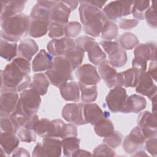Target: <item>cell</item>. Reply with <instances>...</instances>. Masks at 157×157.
<instances>
[{
  "label": "cell",
  "instance_id": "10",
  "mask_svg": "<svg viewBox=\"0 0 157 157\" xmlns=\"http://www.w3.org/2000/svg\"><path fill=\"white\" fill-rule=\"evenodd\" d=\"M98 71L107 86L113 88L123 86V78L120 72H117L115 67L107 59L104 60L98 65Z\"/></svg>",
  "mask_w": 157,
  "mask_h": 157
},
{
  "label": "cell",
  "instance_id": "14",
  "mask_svg": "<svg viewBox=\"0 0 157 157\" xmlns=\"http://www.w3.org/2000/svg\"><path fill=\"white\" fill-rule=\"evenodd\" d=\"M75 74L78 82L84 85H97L101 81V77L97 69L90 64H84L79 66Z\"/></svg>",
  "mask_w": 157,
  "mask_h": 157
},
{
  "label": "cell",
  "instance_id": "53",
  "mask_svg": "<svg viewBox=\"0 0 157 157\" xmlns=\"http://www.w3.org/2000/svg\"><path fill=\"white\" fill-rule=\"evenodd\" d=\"M12 156H25V157H29L30 155L28 153V151L22 147H17L14 151L13 152Z\"/></svg>",
  "mask_w": 157,
  "mask_h": 157
},
{
  "label": "cell",
  "instance_id": "2",
  "mask_svg": "<svg viewBox=\"0 0 157 157\" xmlns=\"http://www.w3.org/2000/svg\"><path fill=\"white\" fill-rule=\"evenodd\" d=\"M79 2L78 11L83 31L92 37H99L104 23L107 20L105 16L101 9L91 5L88 1Z\"/></svg>",
  "mask_w": 157,
  "mask_h": 157
},
{
  "label": "cell",
  "instance_id": "32",
  "mask_svg": "<svg viewBox=\"0 0 157 157\" xmlns=\"http://www.w3.org/2000/svg\"><path fill=\"white\" fill-rule=\"evenodd\" d=\"M117 42L121 48L131 50L139 44L138 37L131 32L124 33L120 36Z\"/></svg>",
  "mask_w": 157,
  "mask_h": 157
},
{
  "label": "cell",
  "instance_id": "26",
  "mask_svg": "<svg viewBox=\"0 0 157 157\" xmlns=\"http://www.w3.org/2000/svg\"><path fill=\"white\" fill-rule=\"evenodd\" d=\"M39 47L36 41L31 38L21 40L18 46L19 57L23 58L30 61L34 55L38 52Z\"/></svg>",
  "mask_w": 157,
  "mask_h": 157
},
{
  "label": "cell",
  "instance_id": "21",
  "mask_svg": "<svg viewBox=\"0 0 157 157\" xmlns=\"http://www.w3.org/2000/svg\"><path fill=\"white\" fill-rule=\"evenodd\" d=\"M53 61L52 55L44 49L40 50L33 60V71L34 72L47 71L52 67Z\"/></svg>",
  "mask_w": 157,
  "mask_h": 157
},
{
  "label": "cell",
  "instance_id": "52",
  "mask_svg": "<svg viewBox=\"0 0 157 157\" xmlns=\"http://www.w3.org/2000/svg\"><path fill=\"white\" fill-rule=\"evenodd\" d=\"M32 156H33V157L45 156L42 145V143L39 142L36 145V146L34 147L33 151Z\"/></svg>",
  "mask_w": 157,
  "mask_h": 157
},
{
  "label": "cell",
  "instance_id": "22",
  "mask_svg": "<svg viewBox=\"0 0 157 157\" xmlns=\"http://www.w3.org/2000/svg\"><path fill=\"white\" fill-rule=\"evenodd\" d=\"M26 1H1L0 19L21 13L25 8Z\"/></svg>",
  "mask_w": 157,
  "mask_h": 157
},
{
  "label": "cell",
  "instance_id": "55",
  "mask_svg": "<svg viewBox=\"0 0 157 157\" xmlns=\"http://www.w3.org/2000/svg\"><path fill=\"white\" fill-rule=\"evenodd\" d=\"M92 156V154L90 153V152L82 149L77 150L72 155V157H79V156Z\"/></svg>",
  "mask_w": 157,
  "mask_h": 157
},
{
  "label": "cell",
  "instance_id": "17",
  "mask_svg": "<svg viewBox=\"0 0 157 157\" xmlns=\"http://www.w3.org/2000/svg\"><path fill=\"white\" fill-rule=\"evenodd\" d=\"M83 115L86 124L95 125L101 121L108 118L110 113L107 111H103L95 103H84Z\"/></svg>",
  "mask_w": 157,
  "mask_h": 157
},
{
  "label": "cell",
  "instance_id": "29",
  "mask_svg": "<svg viewBox=\"0 0 157 157\" xmlns=\"http://www.w3.org/2000/svg\"><path fill=\"white\" fill-rule=\"evenodd\" d=\"M50 83L45 74L37 73L33 75L29 88L38 93L40 96H44L47 93Z\"/></svg>",
  "mask_w": 157,
  "mask_h": 157
},
{
  "label": "cell",
  "instance_id": "5",
  "mask_svg": "<svg viewBox=\"0 0 157 157\" xmlns=\"http://www.w3.org/2000/svg\"><path fill=\"white\" fill-rule=\"evenodd\" d=\"M49 13V9L39 6L37 3L33 6L29 15V36L38 38L47 33L50 24Z\"/></svg>",
  "mask_w": 157,
  "mask_h": 157
},
{
  "label": "cell",
  "instance_id": "50",
  "mask_svg": "<svg viewBox=\"0 0 157 157\" xmlns=\"http://www.w3.org/2000/svg\"><path fill=\"white\" fill-rule=\"evenodd\" d=\"M145 142V150L153 156L156 157L157 155V139L156 137L147 139Z\"/></svg>",
  "mask_w": 157,
  "mask_h": 157
},
{
  "label": "cell",
  "instance_id": "47",
  "mask_svg": "<svg viewBox=\"0 0 157 157\" xmlns=\"http://www.w3.org/2000/svg\"><path fill=\"white\" fill-rule=\"evenodd\" d=\"M99 45L102 47L105 52L109 55L113 52L114 51L120 48L118 42L116 41H109V40H101L99 42Z\"/></svg>",
  "mask_w": 157,
  "mask_h": 157
},
{
  "label": "cell",
  "instance_id": "45",
  "mask_svg": "<svg viewBox=\"0 0 157 157\" xmlns=\"http://www.w3.org/2000/svg\"><path fill=\"white\" fill-rule=\"evenodd\" d=\"M145 19L146 20V22L147 25L152 28H156L157 27V21H156V16L155 13V2H152V5L148 7L147 11L145 13Z\"/></svg>",
  "mask_w": 157,
  "mask_h": 157
},
{
  "label": "cell",
  "instance_id": "24",
  "mask_svg": "<svg viewBox=\"0 0 157 157\" xmlns=\"http://www.w3.org/2000/svg\"><path fill=\"white\" fill-rule=\"evenodd\" d=\"M146 106L145 98L141 95L134 94L128 97L122 113H138L145 109Z\"/></svg>",
  "mask_w": 157,
  "mask_h": 157
},
{
  "label": "cell",
  "instance_id": "44",
  "mask_svg": "<svg viewBox=\"0 0 157 157\" xmlns=\"http://www.w3.org/2000/svg\"><path fill=\"white\" fill-rule=\"evenodd\" d=\"M48 37L54 39H59L64 36V26L57 23H50L48 28Z\"/></svg>",
  "mask_w": 157,
  "mask_h": 157
},
{
  "label": "cell",
  "instance_id": "9",
  "mask_svg": "<svg viewBox=\"0 0 157 157\" xmlns=\"http://www.w3.org/2000/svg\"><path fill=\"white\" fill-rule=\"evenodd\" d=\"M133 1H113L108 3L102 10L107 20L115 21L132 12Z\"/></svg>",
  "mask_w": 157,
  "mask_h": 157
},
{
  "label": "cell",
  "instance_id": "23",
  "mask_svg": "<svg viewBox=\"0 0 157 157\" xmlns=\"http://www.w3.org/2000/svg\"><path fill=\"white\" fill-rule=\"evenodd\" d=\"M33 130L42 137H56V126L53 120L50 121L47 118L39 119L34 123Z\"/></svg>",
  "mask_w": 157,
  "mask_h": 157
},
{
  "label": "cell",
  "instance_id": "4",
  "mask_svg": "<svg viewBox=\"0 0 157 157\" xmlns=\"http://www.w3.org/2000/svg\"><path fill=\"white\" fill-rule=\"evenodd\" d=\"M71 64L63 56H55L52 67L45 73L50 83L59 88L73 79Z\"/></svg>",
  "mask_w": 157,
  "mask_h": 157
},
{
  "label": "cell",
  "instance_id": "15",
  "mask_svg": "<svg viewBox=\"0 0 157 157\" xmlns=\"http://www.w3.org/2000/svg\"><path fill=\"white\" fill-rule=\"evenodd\" d=\"M146 141L140 128L137 126L134 128L123 141V148L129 155L139 150Z\"/></svg>",
  "mask_w": 157,
  "mask_h": 157
},
{
  "label": "cell",
  "instance_id": "19",
  "mask_svg": "<svg viewBox=\"0 0 157 157\" xmlns=\"http://www.w3.org/2000/svg\"><path fill=\"white\" fill-rule=\"evenodd\" d=\"M71 12V10L63 1H57L55 5L50 10V23H53L65 26L69 22Z\"/></svg>",
  "mask_w": 157,
  "mask_h": 157
},
{
  "label": "cell",
  "instance_id": "39",
  "mask_svg": "<svg viewBox=\"0 0 157 157\" xmlns=\"http://www.w3.org/2000/svg\"><path fill=\"white\" fill-rule=\"evenodd\" d=\"M149 1H133L132 12L136 20H144L145 13L150 7Z\"/></svg>",
  "mask_w": 157,
  "mask_h": 157
},
{
  "label": "cell",
  "instance_id": "27",
  "mask_svg": "<svg viewBox=\"0 0 157 157\" xmlns=\"http://www.w3.org/2000/svg\"><path fill=\"white\" fill-rule=\"evenodd\" d=\"M62 98L66 101L78 102L80 100V89L75 81L67 82L59 88Z\"/></svg>",
  "mask_w": 157,
  "mask_h": 157
},
{
  "label": "cell",
  "instance_id": "43",
  "mask_svg": "<svg viewBox=\"0 0 157 157\" xmlns=\"http://www.w3.org/2000/svg\"><path fill=\"white\" fill-rule=\"evenodd\" d=\"M17 136L20 139V141L26 143H31L36 142V134L31 129L26 128H21L17 132Z\"/></svg>",
  "mask_w": 157,
  "mask_h": 157
},
{
  "label": "cell",
  "instance_id": "56",
  "mask_svg": "<svg viewBox=\"0 0 157 157\" xmlns=\"http://www.w3.org/2000/svg\"><path fill=\"white\" fill-rule=\"evenodd\" d=\"M63 2L70 8L71 11H73L76 9L78 5V1H63Z\"/></svg>",
  "mask_w": 157,
  "mask_h": 157
},
{
  "label": "cell",
  "instance_id": "34",
  "mask_svg": "<svg viewBox=\"0 0 157 157\" xmlns=\"http://www.w3.org/2000/svg\"><path fill=\"white\" fill-rule=\"evenodd\" d=\"M62 149L64 156H72L79 149L80 139L76 137H67L61 139Z\"/></svg>",
  "mask_w": 157,
  "mask_h": 157
},
{
  "label": "cell",
  "instance_id": "33",
  "mask_svg": "<svg viewBox=\"0 0 157 157\" xmlns=\"http://www.w3.org/2000/svg\"><path fill=\"white\" fill-rule=\"evenodd\" d=\"M81 91V100L84 103H91L95 101L98 97L97 85L86 86L78 82Z\"/></svg>",
  "mask_w": 157,
  "mask_h": 157
},
{
  "label": "cell",
  "instance_id": "37",
  "mask_svg": "<svg viewBox=\"0 0 157 157\" xmlns=\"http://www.w3.org/2000/svg\"><path fill=\"white\" fill-rule=\"evenodd\" d=\"M94 130L98 136L106 137L114 131V126L111 120L106 118L94 125Z\"/></svg>",
  "mask_w": 157,
  "mask_h": 157
},
{
  "label": "cell",
  "instance_id": "48",
  "mask_svg": "<svg viewBox=\"0 0 157 157\" xmlns=\"http://www.w3.org/2000/svg\"><path fill=\"white\" fill-rule=\"evenodd\" d=\"M77 137V129L74 124L69 123H66L64 130L63 131L61 139L67 137Z\"/></svg>",
  "mask_w": 157,
  "mask_h": 157
},
{
  "label": "cell",
  "instance_id": "41",
  "mask_svg": "<svg viewBox=\"0 0 157 157\" xmlns=\"http://www.w3.org/2000/svg\"><path fill=\"white\" fill-rule=\"evenodd\" d=\"M1 132L17 134L18 130L13 123L10 116H1Z\"/></svg>",
  "mask_w": 157,
  "mask_h": 157
},
{
  "label": "cell",
  "instance_id": "25",
  "mask_svg": "<svg viewBox=\"0 0 157 157\" xmlns=\"http://www.w3.org/2000/svg\"><path fill=\"white\" fill-rule=\"evenodd\" d=\"M42 145L45 156H59L61 155L62 141L59 138L44 137Z\"/></svg>",
  "mask_w": 157,
  "mask_h": 157
},
{
  "label": "cell",
  "instance_id": "38",
  "mask_svg": "<svg viewBox=\"0 0 157 157\" xmlns=\"http://www.w3.org/2000/svg\"><path fill=\"white\" fill-rule=\"evenodd\" d=\"M108 56L109 61L115 67H121L124 66L128 60L126 51L121 48L114 51Z\"/></svg>",
  "mask_w": 157,
  "mask_h": 157
},
{
  "label": "cell",
  "instance_id": "46",
  "mask_svg": "<svg viewBox=\"0 0 157 157\" xmlns=\"http://www.w3.org/2000/svg\"><path fill=\"white\" fill-rule=\"evenodd\" d=\"M115 151L106 144H102L97 146L93 151L92 156H115Z\"/></svg>",
  "mask_w": 157,
  "mask_h": 157
},
{
  "label": "cell",
  "instance_id": "13",
  "mask_svg": "<svg viewBox=\"0 0 157 157\" xmlns=\"http://www.w3.org/2000/svg\"><path fill=\"white\" fill-rule=\"evenodd\" d=\"M84 103H69L66 104L62 109V117L68 123L75 125L85 124L83 115Z\"/></svg>",
  "mask_w": 157,
  "mask_h": 157
},
{
  "label": "cell",
  "instance_id": "30",
  "mask_svg": "<svg viewBox=\"0 0 157 157\" xmlns=\"http://www.w3.org/2000/svg\"><path fill=\"white\" fill-rule=\"evenodd\" d=\"M18 53V46L16 42H11L1 37L0 55L7 61L15 59Z\"/></svg>",
  "mask_w": 157,
  "mask_h": 157
},
{
  "label": "cell",
  "instance_id": "54",
  "mask_svg": "<svg viewBox=\"0 0 157 157\" xmlns=\"http://www.w3.org/2000/svg\"><path fill=\"white\" fill-rule=\"evenodd\" d=\"M57 2V1H38L37 3L46 9L50 10Z\"/></svg>",
  "mask_w": 157,
  "mask_h": 157
},
{
  "label": "cell",
  "instance_id": "3",
  "mask_svg": "<svg viewBox=\"0 0 157 157\" xmlns=\"http://www.w3.org/2000/svg\"><path fill=\"white\" fill-rule=\"evenodd\" d=\"M29 17L20 13L1 19V37L11 42H17L28 33Z\"/></svg>",
  "mask_w": 157,
  "mask_h": 157
},
{
  "label": "cell",
  "instance_id": "40",
  "mask_svg": "<svg viewBox=\"0 0 157 157\" xmlns=\"http://www.w3.org/2000/svg\"><path fill=\"white\" fill-rule=\"evenodd\" d=\"M82 29V25L75 21L68 22L64 26V36L74 38L77 37L80 33Z\"/></svg>",
  "mask_w": 157,
  "mask_h": 157
},
{
  "label": "cell",
  "instance_id": "49",
  "mask_svg": "<svg viewBox=\"0 0 157 157\" xmlns=\"http://www.w3.org/2000/svg\"><path fill=\"white\" fill-rule=\"evenodd\" d=\"M138 24L139 21L137 20L121 18L118 22V26L122 29L127 30L135 28L137 26Z\"/></svg>",
  "mask_w": 157,
  "mask_h": 157
},
{
  "label": "cell",
  "instance_id": "57",
  "mask_svg": "<svg viewBox=\"0 0 157 157\" xmlns=\"http://www.w3.org/2000/svg\"><path fill=\"white\" fill-rule=\"evenodd\" d=\"M88 2L91 5H92L101 10L102 9L103 6L106 3V1H88Z\"/></svg>",
  "mask_w": 157,
  "mask_h": 157
},
{
  "label": "cell",
  "instance_id": "20",
  "mask_svg": "<svg viewBox=\"0 0 157 157\" xmlns=\"http://www.w3.org/2000/svg\"><path fill=\"white\" fill-rule=\"evenodd\" d=\"M156 85L147 71L140 72L139 74L138 82L136 86V91L148 98L156 94Z\"/></svg>",
  "mask_w": 157,
  "mask_h": 157
},
{
  "label": "cell",
  "instance_id": "8",
  "mask_svg": "<svg viewBox=\"0 0 157 157\" xmlns=\"http://www.w3.org/2000/svg\"><path fill=\"white\" fill-rule=\"evenodd\" d=\"M40 103V96L32 89H26L21 92L16 109L31 117L37 114Z\"/></svg>",
  "mask_w": 157,
  "mask_h": 157
},
{
  "label": "cell",
  "instance_id": "51",
  "mask_svg": "<svg viewBox=\"0 0 157 157\" xmlns=\"http://www.w3.org/2000/svg\"><path fill=\"white\" fill-rule=\"evenodd\" d=\"M147 72L152 78V79L155 80V82H156V59L150 61L148 66V71Z\"/></svg>",
  "mask_w": 157,
  "mask_h": 157
},
{
  "label": "cell",
  "instance_id": "1",
  "mask_svg": "<svg viewBox=\"0 0 157 157\" xmlns=\"http://www.w3.org/2000/svg\"><path fill=\"white\" fill-rule=\"evenodd\" d=\"M31 64L27 59L17 57L1 71V92H22L31 82L29 74Z\"/></svg>",
  "mask_w": 157,
  "mask_h": 157
},
{
  "label": "cell",
  "instance_id": "31",
  "mask_svg": "<svg viewBox=\"0 0 157 157\" xmlns=\"http://www.w3.org/2000/svg\"><path fill=\"white\" fill-rule=\"evenodd\" d=\"M84 56V50L76 46L75 48L67 51L63 55V57L67 60L71 64L72 71H74L77 69L81 65Z\"/></svg>",
  "mask_w": 157,
  "mask_h": 157
},
{
  "label": "cell",
  "instance_id": "11",
  "mask_svg": "<svg viewBox=\"0 0 157 157\" xmlns=\"http://www.w3.org/2000/svg\"><path fill=\"white\" fill-rule=\"evenodd\" d=\"M128 97L125 88L123 86H115L112 88L107 94L105 102L112 113H122Z\"/></svg>",
  "mask_w": 157,
  "mask_h": 157
},
{
  "label": "cell",
  "instance_id": "42",
  "mask_svg": "<svg viewBox=\"0 0 157 157\" xmlns=\"http://www.w3.org/2000/svg\"><path fill=\"white\" fill-rule=\"evenodd\" d=\"M122 140L123 135L118 131H113L110 135L104 138L103 142L115 149L120 145Z\"/></svg>",
  "mask_w": 157,
  "mask_h": 157
},
{
  "label": "cell",
  "instance_id": "35",
  "mask_svg": "<svg viewBox=\"0 0 157 157\" xmlns=\"http://www.w3.org/2000/svg\"><path fill=\"white\" fill-rule=\"evenodd\" d=\"M118 34V27L113 21L107 20L103 25L101 36L103 40L111 41L117 38Z\"/></svg>",
  "mask_w": 157,
  "mask_h": 157
},
{
  "label": "cell",
  "instance_id": "16",
  "mask_svg": "<svg viewBox=\"0 0 157 157\" xmlns=\"http://www.w3.org/2000/svg\"><path fill=\"white\" fill-rule=\"evenodd\" d=\"M76 47L75 41L70 37L64 36L59 39L51 40L47 45L48 52L53 56H63L69 50Z\"/></svg>",
  "mask_w": 157,
  "mask_h": 157
},
{
  "label": "cell",
  "instance_id": "6",
  "mask_svg": "<svg viewBox=\"0 0 157 157\" xmlns=\"http://www.w3.org/2000/svg\"><path fill=\"white\" fill-rule=\"evenodd\" d=\"M156 43L153 41L139 44L134 50V57L132 61V67L139 72H145L147 68V62L156 59Z\"/></svg>",
  "mask_w": 157,
  "mask_h": 157
},
{
  "label": "cell",
  "instance_id": "12",
  "mask_svg": "<svg viewBox=\"0 0 157 157\" xmlns=\"http://www.w3.org/2000/svg\"><path fill=\"white\" fill-rule=\"evenodd\" d=\"M137 123L146 140L156 137L157 126L155 113L149 111L141 112L138 116Z\"/></svg>",
  "mask_w": 157,
  "mask_h": 157
},
{
  "label": "cell",
  "instance_id": "36",
  "mask_svg": "<svg viewBox=\"0 0 157 157\" xmlns=\"http://www.w3.org/2000/svg\"><path fill=\"white\" fill-rule=\"evenodd\" d=\"M123 78V86L125 88L136 87L139 78V72L132 67L120 72Z\"/></svg>",
  "mask_w": 157,
  "mask_h": 157
},
{
  "label": "cell",
  "instance_id": "58",
  "mask_svg": "<svg viewBox=\"0 0 157 157\" xmlns=\"http://www.w3.org/2000/svg\"><path fill=\"white\" fill-rule=\"evenodd\" d=\"M132 156H148V155L145 153L144 150L143 149H139L136 151L134 153L131 154Z\"/></svg>",
  "mask_w": 157,
  "mask_h": 157
},
{
  "label": "cell",
  "instance_id": "28",
  "mask_svg": "<svg viewBox=\"0 0 157 157\" xmlns=\"http://www.w3.org/2000/svg\"><path fill=\"white\" fill-rule=\"evenodd\" d=\"M20 139L15 134L1 132L0 145L6 155H10L18 147L20 143Z\"/></svg>",
  "mask_w": 157,
  "mask_h": 157
},
{
  "label": "cell",
  "instance_id": "7",
  "mask_svg": "<svg viewBox=\"0 0 157 157\" xmlns=\"http://www.w3.org/2000/svg\"><path fill=\"white\" fill-rule=\"evenodd\" d=\"M75 41L77 47L87 52L90 61L95 66L99 65L105 59V53L93 37L85 35L76 38Z\"/></svg>",
  "mask_w": 157,
  "mask_h": 157
},
{
  "label": "cell",
  "instance_id": "18",
  "mask_svg": "<svg viewBox=\"0 0 157 157\" xmlns=\"http://www.w3.org/2000/svg\"><path fill=\"white\" fill-rule=\"evenodd\" d=\"M19 98V94L17 92H1L0 116H10L17 108Z\"/></svg>",
  "mask_w": 157,
  "mask_h": 157
}]
</instances>
